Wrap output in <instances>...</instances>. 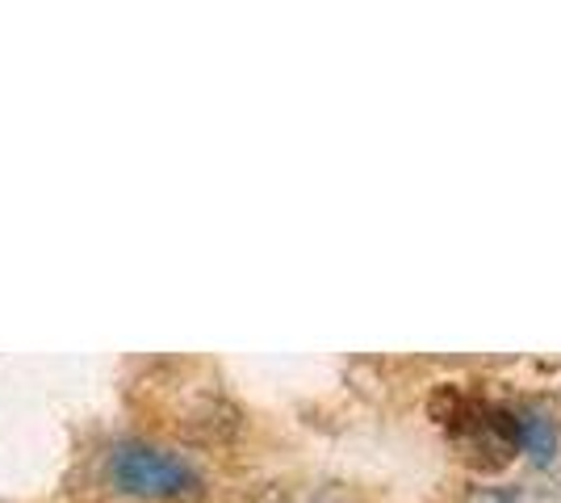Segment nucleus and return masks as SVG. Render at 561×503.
I'll list each match as a JSON object with an SVG mask.
<instances>
[{"label":"nucleus","instance_id":"nucleus-1","mask_svg":"<svg viewBox=\"0 0 561 503\" xmlns=\"http://www.w3.org/2000/svg\"><path fill=\"white\" fill-rule=\"evenodd\" d=\"M110 482L135 500H188L202 491V475L185 457L142 441H126L110 454Z\"/></svg>","mask_w":561,"mask_h":503},{"label":"nucleus","instance_id":"nucleus-2","mask_svg":"<svg viewBox=\"0 0 561 503\" xmlns=\"http://www.w3.org/2000/svg\"><path fill=\"white\" fill-rule=\"evenodd\" d=\"M515 445H524L537 466H549L558 454V432L549 424V415L528 411V415H515Z\"/></svg>","mask_w":561,"mask_h":503},{"label":"nucleus","instance_id":"nucleus-4","mask_svg":"<svg viewBox=\"0 0 561 503\" xmlns=\"http://www.w3.org/2000/svg\"><path fill=\"white\" fill-rule=\"evenodd\" d=\"M302 503H356L348 491H340V487H323V491H314V495H306Z\"/></svg>","mask_w":561,"mask_h":503},{"label":"nucleus","instance_id":"nucleus-3","mask_svg":"<svg viewBox=\"0 0 561 503\" xmlns=\"http://www.w3.org/2000/svg\"><path fill=\"white\" fill-rule=\"evenodd\" d=\"M469 503H519V491L515 487H478Z\"/></svg>","mask_w":561,"mask_h":503}]
</instances>
